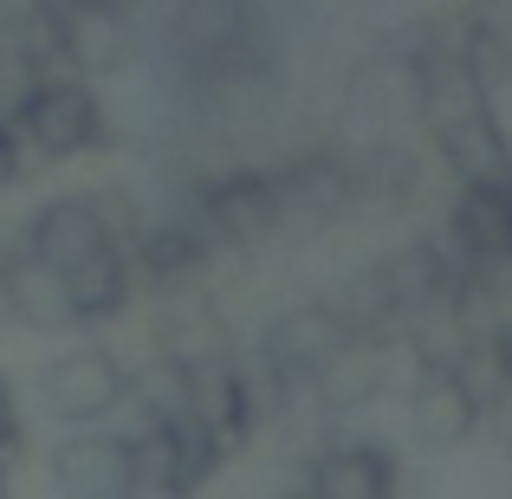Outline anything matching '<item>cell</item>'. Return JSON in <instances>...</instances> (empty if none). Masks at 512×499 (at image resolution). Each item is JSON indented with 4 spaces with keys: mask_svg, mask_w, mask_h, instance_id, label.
Returning <instances> with one entry per match:
<instances>
[{
    "mask_svg": "<svg viewBox=\"0 0 512 499\" xmlns=\"http://www.w3.org/2000/svg\"><path fill=\"white\" fill-rule=\"evenodd\" d=\"M169 201L221 247L227 266H247L266 247L286 240V208H279L273 163H253V156H221V163L182 169Z\"/></svg>",
    "mask_w": 512,
    "mask_h": 499,
    "instance_id": "1",
    "label": "cell"
},
{
    "mask_svg": "<svg viewBox=\"0 0 512 499\" xmlns=\"http://www.w3.org/2000/svg\"><path fill=\"white\" fill-rule=\"evenodd\" d=\"M7 117L33 169H72L117 150V117L91 72H39L7 98Z\"/></svg>",
    "mask_w": 512,
    "mask_h": 499,
    "instance_id": "2",
    "label": "cell"
},
{
    "mask_svg": "<svg viewBox=\"0 0 512 499\" xmlns=\"http://www.w3.org/2000/svg\"><path fill=\"white\" fill-rule=\"evenodd\" d=\"M117 428L130 435V467H137V493L150 499H188L221 474L234 454L201 415L175 409V402H124Z\"/></svg>",
    "mask_w": 512,
    "mask_h": 499,
    "instance_id": "3",
    "label": "cell"
},
{
    "mask_svg": "<svg viewBox=\"0 0 512 499\" xmlns=\"http://www.w3.org/2000/svg\"><path fill=\"white\" fill-rule=\"evenodd\" d=\"M130 389H137V370L111 344H98V331H78L65 337V350H52L33 370V409L52 428H91V422H117Z\"/></svg>",
    "mask_w": 512,
    "mask_h": 499,
    "instance_id": "4",
    "label": "cell"
},
{
    "mask_svg": "<svg viewBox=\"0 0 512 499\" xmlns=\"http://www.w3.org/2000/svg\"><path fill=\"white\" fill-rule=\"evenodd\" d=\"M350 150V195H344V227H389L422 208V156L402 137H357Z\"/></svg>",
    "mask_w": 512,
    "mask_h": 499,
    "instance_id": "5",
    "label": "cell"
},
{
    "mask_svg": "<svg viewBox=\"0 0 512 499\" xmlns=\"http://www.w3.org/2000/svg\"><path fill=\"white\" fill-rule=\"evenodd\" d=\"M286 208V240H312L344 227V195H350V150L344 143H299L286 156H266Z\"/></svg>",
    "mask_w": 512,
    "mask_h": 499,
    "instance_id": "6",
    "label": "cell"
},
{
    "mask_svg": "<svg viewBox=\"0 0 512 499\" xmlns=\"http://www.w3.org/2000/svg\"><path fill=\"white\" fill-rule=\"evenodd\" d=\"M130 266H137L143 299H163V292H182V286H208L227 260L175 201H163V208H150V221L130 240Z\"/></svg>",
    "mask_w": 512,
    "mask_h": 499,
    "instance_id": "7",
    "label": "cell"
},
{
    "mask_svg": "<svg viewBox=\"0 0 512 499\" xmlns=\"http://www.w3.org/2000/svg\"><path fill=\"white\" fill-rule=\"evenodd\" d=\"M46 461V487L65 499H130L137 493V467H130V435L117 422L91 428H59Z\"/></svg>",
    "mask_w": 512,
    "mask_h": 499,
    "instance_id": "8",
    "label": "cell"
},
{
    "mask_svg": "<svg viewBox=\"0 0 512 499\" xmlns=\"http://www.w3.org/2000/svg\"><path fill=\"white\" fill-rule=\"evenodd\" d=\"M111 240H124L111 221H104L98 195L91 188H59V195H39L33 208L20 214V227H13V247L33 253V260L59 266V273H72L78 260H91L98 247H111ZM130 247V240H124Z\"/></svg>",
    "mask_w": 512,
    "mask_h": 499,
    "instance_id": "9",
    "label": "cell"
},
{
    "mask_svg": "<svg viewBox=\"0 0 512 499\" xmlns=\"http://www.w3.org/2000/svg\"><path fill=\"white\" fill-rule=\"evenodd\" d=\"M402 409H409V435L428 454H454L480 435V389L461 363H415L402 383Z\"/></svg>",
    "mask_w": 512,
    "mask_h": 499,
    "instance_id": "10",
    "label": "cell"
},
{
    "mask_svg": "<svg viewBox=\"0 0 512 499\" xmlns=\"http://www.w3.org/2000/svg\"><path fill=\"white\" fill-rule=\"evenodd\" d=\"M150 305V357L163 363H201V357H221V350H240V331L227 318L221 286H182L163 292V299H143Z\"/></svg>",
    "mask_w": 512,
    "mask_h": 499,
    "instance_id": "11",
    "label": "cell"
},
{
    "mask_svg": "<svg viewBox=\"0 0 512 499\" xmlns=\"http://www.w3.org/2000/svg\"><path fill=\"white\" fill-rule=\"evenodd\" d=\"M299 487L318 499H389L402 487V461L370 435H318L305 448Z\"/></svg>",
    "mask_w": 512,
    "mask_h": 499,
    "instance_id": "12",
    "label": "cell"
},
{
    "mask_svg": "<svg viewBox=\"0 0 512 499\" xmlns=\"http://www.w3.org/2000/svg\"><path fill=\"white\" fill-rule=\"evenodd\" d=\"M350 337H357V331L338 318V305H331V299H299V305H286V312L266 318V325L253 331V344H260L299 389H312L318 376H325V363L338 357Z\"/></svg>",
    "mask_w": 512,
    "mask_h": 499,
    "instance_id": "13",
    "label": "cell"
},
{
    "mask_svg": "<svg viewBox=\"0 0 512 499\" xmlns=\"http://www.w3.org/2000/svg\"><path fill=\"white\" fill-rule=\"evenodd\" d=\"M7 312H13V331H33V337H78V318H72V292H65V273L33 253L13 247L7 253Z\"/></svg>",
    "mask_w": 512,
    "mask_h": 499,
    "instance_id": "14",
    "label": "cell"
},
{
    "mask_svg": "<svg viewBox=\"0 0 512 499\" xmlns=\"http://www.w3.org/2000/svg\"><path fill=\"white\" fill-rule=\"evenodd\" d=\"M325 299L338 305V318H344L350 331H402V305H396V286H389L383 260L350 266V273L325 292Z\"/></svg>",
    "mask_w": 512,
    "mask_h": 499,
    "instance_id": "15",
    "label": "cell"
},
{
    "mask_svg": "<svg viewBox=\"0 0 512 499\" xmlns=\"http://www.w3.org/2000/svg\"><path fill=\"white\" fill-rule=\"evenodd\" d=\"M33 448V428H26V396L7 370H0V467L13 474V461Z\"/></svg>",
    "mask_w": 512,
    "mask_h": 499,
    "instance_id": "16",
    "label": "cell"
},
{
    "mask_svg": "<svg viewBox=\"0 0 512 499\" xmlns=\"http://www.w3.org/2000/svg\"><path fill=\"white\" fill-rule=\"evenodd\" d=\"M26 175H33V163H26V143H20V130H13L7 104H0V195H13Z\"/></svg>",
    "mask_w": 512,
    "mask_h": 499,
    "instance_id": "17",
    "label": "cell"
},
{
    "mask_svg": "<svg viewBox=\"0 0 512 499\" xmlns=\"http://www.w3.org/2000/svg\"><path fill=\"white\" fill-rule=\"evenodd\" d=\"M72 13H85V20H111V26H137L143 20V7L150 0H65Z\"/></svg>",
    "mask_w": 512,
    "mask_h": 499,
    "instance_id": "18",
    "label": "cell"
}]
</instances>
